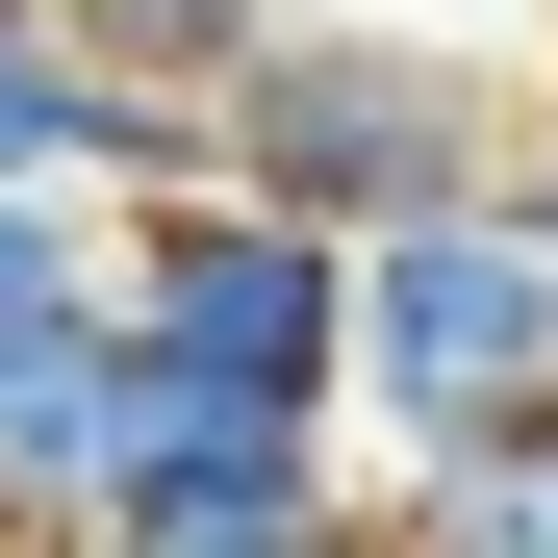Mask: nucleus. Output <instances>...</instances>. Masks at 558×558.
<instances>
[{
  "label": "nucleus",
  "instance_id": "nucleus-3",
  "mask_svg": "<svg viewBox=\"0 0 558 558\" xmlns=\"http://www.w3.org/2000/svg\"><path fill=\"white\" fill-rule=\"evenodd\" d=\"M558 407V229L508 204H432V229H355V432L407 457H483Z\"/></svg>",
  "mask_w": 558,
  "mask_h": 558
},
{
  "label": "nucleus",
  "instance_id": "nucleus-5",
  "mask_svg": "<svg viewBox=\"0 0 558 558\" xmlns=\"http://www.w3.org/2000/svg\"><path fill=\"white\" fill-rule=\"evenodd\" d=\"M0 178H76V204H153V128L102 102V76H76V26H51V0H0Z\"/></svg>",
  "mask_w": 558,
  "mask_h": 558
},
{
  "label": "nucleus",
  "instance_id": "nucleus-7",
  "mask_svg": "<svg viewBox=\"0 0 558 558\" xmlns=\"http://www.w3.org/2000/svg\"><path fill=\"white\" fill-rule=\"evenodd\" d=\"M76 330H102V204L0 178V355H76Z\"/></svg>",
  "mask_w": 558,
  "mask_h": 558
},
{
  "label": "nucleus",
  "instance_id": "nucleus-8",
  "mask_svg": "<svg viewBox=\"0 0 558 558\" xmlns=\"http://www.w3.org/2000/svg\"><path fill=\"white\" fill-rule=\"evenodd\" d=\"M254 26H330V51H457V76H558V0H254Z\"/></svg>",
  "mask_w": 558,
  "mask_h": 558
},
{
  "label": "nucleus",
  "instance_id": "nucleus-9",
  "mask_svg": "<svg viewBox=\"0 0 558 558\" xmlns=\"http://www.w3.org/2000/svg\"><path fill=\"white\" fill-rule=\"evenodd\" d=\"M508 229H558V76H533V128H508Z\"/></svg>",
  "mask_w": 558,
  "mask_h": 558
},
{
  "label": "nucleus",
  "instance_id": "nucleus-10",
  "mask_svg": "<svg viewBox=\"0 0 558 558\" xmlns=\"http://www.w3.org/2000/svg\"><path fill=\"white\" fill-rule=\"evenodd\" d=\"M0 558H102V533H0Z\"/></svg>",
  "mask_w": 558,
  "mask_h": 558
},
{
  "label": "nucleus",
  "instance_id": "nucleus-6",
  "mask_svg": "<svg viewBox=\"0 0 558 558\" xmlns=\"http://www.w3.org/2000/svg\"><path fill=\"white\" fill-rule=\"evenodd\" d=\"M381 558H558V457H533V432L407 457V483H381Z\"/></svg>",
  "mask_w": 558,
  "mask_h": 558
},
{
  "label": "nucleus",
  "instance_id": "nucleus-4",
  "mask_svg": "<svg viewBox=\"0 0 558 558\" xmlns=\"http://www.w3.org/2000/svg\"><path fill=\"white\" fill-rule=\"evenodd\" d=\"M102 558H381V483L279 407H178L128 381V457H102Z\"/></svg>",
  "mask_w": 558,
  "mask_h": 558
},
{
  "label": "nucleus",
  "instance_id": "nucleus-2",
  "mask_svg": "<svg viewBox=\"0 0 558 558\" xmlns=\"http://www.w3.org/2000/svg\"><path fill=\"white\" fill-rule=\"evenodd\" d=\"M102 330H128V381H178V407L355 432V254L279 229V204H229V178L102 204Z\"/></svg>",
  "mask_w": 558,
  "mask_h": 558
},
{
  "label": "nucleus",
  "instance_id": "nucleus-11",
  "mask_svg": "<svg viewBox=\"0 0 558 558\" xmlns=\"http://www.w3.org/2000/svg\"><path fill=\"white\" fill-rule=\"evenodd\" d=\"M533 457H558V407H533Z\"/></svg>",
  "mask_w": 558,
  "mask_h": 558
},
{
  "label": "nucleus",
  "instance_id": "nucleus-1",
  "mask_svg": "<svg viewBox=\"0 0 558 558\" xmlns=\"http://www.w3.org/2000/svg\"><path fill=\"white\" fill-rule=\"evenodd\" d=\"M508 128L533 76H457V51H330V26H254L229 102H204V178L279 229H432V204H508Z\"/></svg>",
  "mask_w": 558,
  "mask_h": 558
}]
</instances>
